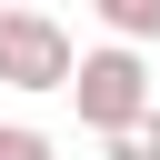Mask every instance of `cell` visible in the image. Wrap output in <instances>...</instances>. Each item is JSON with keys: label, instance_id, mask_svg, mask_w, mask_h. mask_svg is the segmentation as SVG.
<instances>
[{"label": "cell", "instance_id": "cell-1", "mask_svg": "<svg viewBox=\"0 0 160 160\" xmlns=\"http://www.w3.org/2000/svg\"><path fill=\"white\" fill-rule=\"evenodd\" d=\"M70 100H80V130H100V140L160 110V100H150V60H140L130 40H110V50H80V80H70Z\"/></svg>", "mask_w": 160, "mask_h": 160}, {"label": "cell", "instance_id": "cell-2", "mask_svg": "<svg viewBox=\"0 0 160 160\" xmlns=\"http://www.w3.org/2000/svg\"><path fill=\"white\" fill-rule=\"evenodd\" d=\"M80 50L50 10H0V90H70Z\"/></svg>", "mask_w": 160, "mask_h": 160}, {"label": "cell", "instance_id": "cell-3", "mask_svg": "<svg viewBox=\"0 0 160 160\" xmlns=\"http://www.w3.org/2000/svg\"><path fill=\"white\" fill-rule=\"evenodd\" d=\"M90 10H100V30H110V40H130V50H140V40H160V0H90Z\"/></svg>", "mask_w": 160, "mask_h": 160}, {"label": "cell", "instance_id": "cell-4", "mask_svg": "<svg viewBox=\"0 0 160 160\" xmlns=\"http://www.w3.org/2000/svg\"><path fill=\"white\" fill-rule=\"evenodd\" d=\"M100 160H160V110H150V120H130V130H110V140H100Z\"/></svg>", "mask_w": 160, "mask_h": 160}, {"label": "cell", "instance_id": "cell-5", "mask_svg": "<svg viewBox=\"0 0 160 160\" xmlns=\"http://www.w3.org/2000/svg\"><path fill=\"white\" fill-rule=\"evenodd\" d=\"M0 160H50V130H30V120H0Z\"/></svg>", "mask_w": 160, "mask_h": 160}, {"label": "cell", "instance_id": "cell-6", "mask_svg": "<svg viewBox=\"0 0 160 160\" xmlns=\"http://www.w3.org/2000/svg\"><path fill=\"white\" fill-rule=\"evenodd\" d=\"M0 10H40V0H0Z\"/></svg>", "mask_w": 160, "mask_h": 160}]
</instances>
